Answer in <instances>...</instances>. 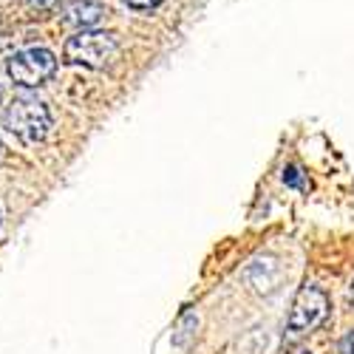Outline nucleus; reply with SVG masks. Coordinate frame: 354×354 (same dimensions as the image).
<instances>
[{"label":"nucleus","instance_id":"obj_10","mask_svg":"<svg viewBox=\"0 0 354 354\" xmlns=\"http://www.w3.org/2000/svg\"><path fill=\"white\" fill-rule=\"evenodd\" d=\"M348 301L354 304V283H351V289H348Z\"/></svg>","mask_w":354,"mask_h":354},{"label":"nucleus","instance_id":"obj_1","mask_svg":"<svg viewBox=\"0 0 354 354\" xmlns=\"http://www.w3.org/2000/svg\"><path fill=\"white\" fill-rule=\"evenodd\" d=\"M116 51H120V43H116L113 35L105 32H80L74 37H68L66 48H63V60L71 66H85V68H105Z\"/></svg>","mask_w":354,"mask_h":354},{"label":"nucleus","instance_id":"obj_3","mask_svg":"<svg viewBox=\"0 0 354 354\" xmlns=\"http://www.w3.org/2000/svg\"><path fill=\"white\" fill-rule=\"evenodd\" d=\"M6 71L15 80V85H20V88H37V85H43L46 80L54 77L57 57L48 48H37V46L35 48H23V51H15L9 57Z\"/></svg>","mask_w":354,"mask_h":354},{"label":"nucleus","instance_id":"obj_8","mask_svg":"<svg viewBox=\"0 0 354 354\" xmlns=\"http://www.w3.org/2000/svg\"><path fill=\"white\" fill-rule=\"evenodd\" d=\"M340 354H354V329L343 335V340H340Z\"/></svg>","mask_w":354,"mask_h":354},{"label":"nucleus","instance_id":"obj_2","mask_svg":"<svg viewBox=\"0 0 354 354\" xmlns=\"http://www.w3.org/2000/svg\"><path fill=\"white\" fill-rule=\"evenodd\" d=\"M6 128L20 136L23 142L35 145L40 142L48 128H51V111L46 108V102L32 100V97H17L9 108H6Z\"/></svg>","mask_w":354,"mask_h":354},{"label":"nucleus","instance_id":"obj_11","mask_svg":"<svg viewBox=\"0 0 354 354\" xmlns=\"http://www.w3.org/2000/svg\"><path fill=\"white\" fill-rule=\"evenodd\" d=\"M0 100H3V85H0Z\"/></svg>","mask_w":354,"mask_h":354},{"label":"nucleus","instance_id":"obj_12","mask_svg":"<svg viewBox=\"0 0 354 354\" xmlns=\"http://www.w3.org/2000/svg\"><path fill=\"white\" fill-rule=\"evenodd\" d=\"M0 153H3V142H0Z\"/></svg>","mask_w":354,"mask_h":354},{"label":"nucleus","instance_id":"obj_9","mask_svg":"<svg viewBox=\"0 0 354 354\" xmlns=\"http://www.w3.org/2000/svg\"><path fill=\"white\" fill-rule=\"evenodd\" d=\"M28 3L37 6V9H54L57 3H60V0H28Z\"/></svg>","mask_w":354,"mask_h":354},{"label":"nucleus","instance_id":"obj_7","mask_svg":"<svg viewBox=\"0 0 354 354\" xmlns=\"http://www.w3.org/2000/svg\"><path fill=\"white\" fill-rule=\"evenodd\" d=\"M162 3H165V0H125V6L133 9V12H153Z\"/></svg>","mask_w":354,"mask_h":354},{"label":"nucleus","instance_id":"obj_4","mask_svg":"<svg viewBox=\"0 0 354 354\" xmlns=\"http://www.w3.org/2000/svg\"><path fill=\"white\" fill-rule=\"evenodd\" d=\"M329 315V298H326V292L306 283L301 292H298V298H295L292 304V312H289V323H286V329L289 335H306L312 329H317L323 320H326Z\"/></svg>","mask_w":354,"mask_h":354},{"label":"nucleus","instance_id":"obj_5","mask_svg":"<svg viewBox=\"0 0 354 354\" xmlns=\"http://www.w3.org/2000/svg\"><path fill=\"white\" fill-rule=\"evenodd\" d=\"M105 15H108V9L102 3H97V0H74V3H68L63 9V23L85 32V28H91V26H100Z\"/></svg>","mask_w":354,"mask_h":354},{"label":"nucleus","instance_id":"obj_6","mask_svg":"<svg viewBox=\"0 0 354 354\" xmlns=\"http://www.w3.org/2000/svg\"><path fill=\"white\" fill-rule=\"evenodd\" d=\"M283 185H289V187H306L304 173H301L298 165H289V167L283 170Z\"/></svg>","mask_w":354,"mask_h":354}]
</instances>
